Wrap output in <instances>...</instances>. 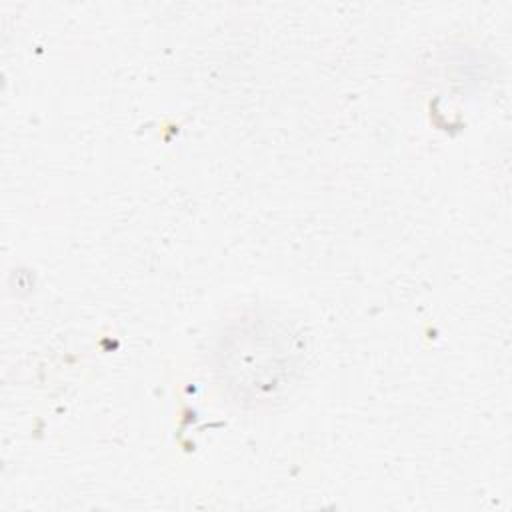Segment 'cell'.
Returning <instances> with one entry per match:
<instances>
[{
    "instance_id": "1",
    "label": "cell",
    "mask_w": 512,
    "mask_h": 512,
    "mask_svg": "<svg viewBox=\"0 0 512 512\" xmlns=\"http://www.w3.org/2000/svg\"><path fill=\"white\" fill-rule=\"evenodd\" d=\"M220 354V370L240 398L266 402L290 380L292 352L288 334L270 330L266 322L232 334Z\"/></svg>"
}]
</instances>
